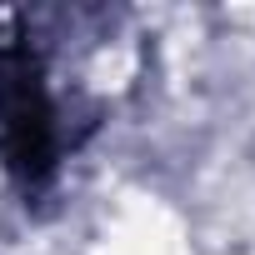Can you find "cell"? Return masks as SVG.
<instances>
[{
  "mask_svg": "<svg viewBox=\"0 0 255 255\" xmlns=\"http://www.w3.org/2000/svg\"><path fill=\"white\" fill-rule=\"evenodd\" d=\"M0 155L25 190L55 175V110L25 45H0Z\"/></svg>",
  "mask_w": 255,
  "mask_h": 255,
  "instance_id": "cell-1",
  "label": "cell"
}]
</instances>
